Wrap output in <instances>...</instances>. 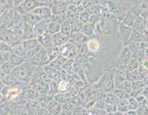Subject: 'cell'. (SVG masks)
<instances>
[{
	"instance_id": "obj_1",
	"label": "cell",
	"mask_w": 148,
	"mask_h": 115,
	"mask_svg": "<svg viewBox=\"0 0 148 115\" xmlns=\"http://www.w3.org/2000/svg\"><path fill=\"white\" fill-rule=\"evenodd\" d=\"M40 6H42V4L38 0H24L19 6H17V12L20 15L25 16Z\"/></svg>"
},
{
	"instance_id": "obj_2",
	"label": "cell",
	"mask_w": 148,
	"mask_h": 115,
	"mask_svg": "<svg viewBox=\"0 0 148 115\" xmlns=\"http://www.w3.org/2000/svg\"><path fill=\"white\" fill-rule=\"evenodd\" d=\"M131 52L128 49L127 47H125L124 49L123 50L120 57L117 60V63H116V67L118 68V69L122 72L123 70L126 71V68H127V63L131 59Z\"/></svg>"
},
{
	"instance_id": "obj_3",
	"label": "cell",
	"mask_w": 148,
	"mask_h": 115,
	"mask_svg": "<svg viewBox=\"0 0 148 115\" xmlns=\"http://www.w3.org/2000/svg\"><path fill=\"white\" fill-rule=\"evenodd\" d=\"M21 93V87L20 85H11L10 88L7 89V92L5 94V98L7 101H14L15 99L18 98Z\"/></svg>"
},
{
	"instance_id": "obj_4",
	"label": "cell",
	"mask_w": 148,
	"mask_h": 115,
	"mask_svg": "<svg viewBox=\"0 0 148 115\" xmlns=\"http://www.w3.org/2000/svg\"><path fill=\"white\" fill-rule=\"evenodd\" d=\"M32 13L40 16L43 20L44 19H51V16H52V12H51V9L45 5H42V6H40L36 9H34L32 11Z\"/></svg>"
},
{
	"instance_id": "obj_5",
	"label": "cell",
	"mask_w": 148,
	"mask_h": 115,
	"mask_svg": "<svg viewBox=\"0 0 148 115\" xmlns=\"http://www.w3.org/2000/svg\"><path fill=\"white\" fill-rule=\"evenodd\" d=\"M46 108L47 110L50 112V114L51 115H58L61 113V109H62V106L61 104L53 99H51L49 101V102L46 104Z\"/></svg>"
},
{
	"instance_id": "obj_6",
	"label": "cell",
	"mask_w": 148,
	"mask_h": 115,
	"mask_svg": "<svg viewBox=\"0 0 148 115\" xmlns=\"http://www.w3.org/2000/svg\"><path fill=\"white\" fill-rule=\"evenodd\" d=\"M66 4L63 3L62 1H57V0H53L51 3H49V8L51 9L52 15H56V14H59L61 12H64L66 9Z\"/></svg>"
},
{
	"instance_id": "obj_7",
	"label": "cell",
	"mask_w": 148,
	"mask_h": 115,
	"mask_svg": "<svg viewBox=\"0 0 148 115\" xmlns=\"http://www.w3.org/2000/svg\"><path fill=\"white\" fill-rule=\"evenodd\" d=\"M28 72L29 70L27 68V67L24 65H21L12 69V75L16 78H25L27 76Z\"/></svg>"
},
{
	"instance_id": "obj_8",
	"label": "cell",
	"mask_w": 148,
	"mask_h": 115,
	"mask_svg": "<svg viewBox=\"0 0 148 115\" xmlns=\"http://www.w3.org/2000/svg\"><path fill=\"white\" fill-rule=\"evenodd\" d=\"M147 19H145L144 17L142 16H139L138 18L135 19L134 25H133V27H134V30L137 31V32H143L144 30H146V27H147Z\"/></svg>"
},
{
	"instance_id": "obj_9",
	"label": "cell",
	"mask_w": 148,
	"mask_h": 115,
	"mask_svg": "<svg viewBox=\"0 0 148 115\" xmlns=\"http://www.w3.org/2000/svg\"><path fill=\"white\" fill-rule=\"evenodd\" d=\"M38 39H39L40 43L43 46H45V48H47V49L53 47L52 39H51V35H50L48 32H45V33H44V34L39 35Z\"/></svg>"
},
{
	"instance_id": "obj_10",
	"label": "cell",
	"mask_w": 148,
	"mask_h": 115,
	"mask_svg": "<svg viewBox=\"0 0 148 115\" xmlns=\"http://www.w3.org/2000/svg\"><path fill=\"white\" fill-rule=\"evenodd\" d=\"M52 39V43H53V45L59 46L64 45V43L67 42L68 40V36L64 34L63 32H58L54 35H52L51 37Z\"/></svg>"
},
{
	"instance_id": "obj_11",
	"label": "cell",
	"mask_w": 148,
	"mask_h": 115,
	"mask_svg": "<svg viewBox=\"0 0 148 115\" xmlns=\"http://www.w3.org/2000/svg\"><path fill=\"white\" fill-rule=\"evenodd\" d=\"M41 20H43V19L40 16L36 15V14H34L32 12H29V13L25 15V21H26V22L27 23V24H29V25H31L32 26H34L37 23L40 22Z\"/></svg>"
},
{
	"instance_id": "obj_12",
	"label": "cell",
	"mask_w": 148,
	"mask_h": 115,
	"mask_svg": "<svg viewBox=\"0 0 148 115\" xmlns=\"http://www.w3.org/2000/svg\"><path fill=\"white\" fill-rule=\"evenodd\" d=\"M115 86V83H114V75L112 73L109 74L105 79V83H104V89L106 91H110V90H112Z\"/></svg>"
},
{
	"instance_id": "obj_13",
	"label": "cell",
	"mask_w": 148,
	"mask_h": 115,
	"mask_svg": "<svg viewBox=\"0 0 148 115\" xmlns=\"http://www.w3.org/2000/svg\"><path fill=\"white\" fill-rule=\"evenodd\" d=\"M139 66H140V61L137 58L131 56V59H130V61L127 63L125 72H132V71L137 70V69L139 68Z\"/></svg>"
},
{
	"instance_id": "obj_14",
	"label": "cell",
	"mask_w": 148,
	"mask_h": 115,
	"mask_svg": "<svg viewBox=\"0 0 148 115\" xmlns=\"http://www.w3.org/2000/svg\"><path fill=\"white\" fill-rule=\"evenodd\" d=\"M38 45V41L36 39H27L25 40L23 43H22V48L24 50H26L27 52L34 49Z\"/></svg>"
},
{
	"instance_id": "obj_15",
	"label": "cell",
	"mask_w": 148,
	"mask_h": 115,
	"mask_svg": "<svg viewBox=\"0 0 148 115\" xmlns=\"http://www.w3.org/2000/svg\"><path fill=\"white\" fill-rule=\"evenodd\" d=\"M61 29V26L60 24L57 22H51L48 25V27H47V32L50 34V35H54L58 32H59Z\"/></svg>"
},
{
	"instance_id": "obj_16",
	"label": "cell",
	"mask_w": 148,
	"mask_h": 115,
	"mask_svg": "<svg viewBox=\"0 0 148 115\" xmlns=\"http://www.w3.org/2000/svg\"><path fill=\"white\" fill-rule=\"evenodd\" d=\"M129 42H135V43H141V42H143L142 33L133 29L132 32H131V34L129 36Z\"/></svg>"
},
{
	"instance_id": "obj_17",
	"label": "cell",
	"mask_w": 148,
	"mask_h": 115,
	"mask_svg": "<svg viewBox=\"0 0 148 115\" xmlns=\"http://www.w3.org/2000/svg\"><path fill=\"white\" fill-rule=\"evenodd\" d=\"M117 111L122 113V114H125L127 112L128 109V99H124V100H119L117 104Z\"/></svg>"
},
{
	"instance_id": "obj_18",
	"label": "cell",
	"mask_w": 148,
	"mask_h": 115,
	"mask_svg": "<svg viewBox=\"0 0 148 115\" xmlns=\"http://www.w3.org/2000/svg\"><path fill=\"white\" fill-rule=\"evenodd\" d=\"M125 77L126 78L130 80L131 82H134V81H137V80H142L141 79V77L139 73V71L138 69L137 70H134V71H132V72H125Z\"/></svg>"
},
{
	"instance_id": "obj_19",
	"label": "cell",
	"mask_w": 148,
	"mask_h": 115,
	"mask_svg": "<svg viewBox=\"0 0 148 115\" xmlns=\"http://www.w3.org/2000/svg\"><path fill=\"white\" fill-rule=\"evenodd\" d=\"M102 100H104V101L106 102V104H116V105L117 104V102L119 101L113 93L105 94V95H104Z\"/></svg>"
},
{
	"instance_id": "obj_20",
	"label": "cell",
	"mask_w": 148,
	"mask_h": 115,
	"mask_svg": "<svg viewBox=\"0 0 148 115\" xmlns=\"http://www.w3.org/2000/svg\"><path fill=\"white\" fill-rule=\"evenodd\" d=\"M113 94L116 96L118 100H124V99H128L130 97V95L126 91L121 90V89H116L114 90Z\"/></svg>"
},
{
	"instance_id": "obj_21",
	"label": "cell",
	"mask_w": 148,
	"mask_h": 115,
	"mask_svg": "<svg viewBox=\"0 0 148 115\" xmlns=\"http://www.w3.org/2000/svg\"><path fill=\"white\" fill-rule=\"evenodd\" d=\"M10 113V106L8 101L0 102V115H8Z\"/></svg>"
},
{
	"instance_id": "obj_22",
	"label": "cell",
	"mask_w": 148,
	"mask_h": 115,
	"mask_svg": "<svg viewBox=\"0 0 148 115\" xmlns=\"http://www.w3.org/2000/svg\"><path fill=\"white\" fill-rule=\"evenodd\" d=\"M86 45H87L88 49L92 52H97L99 49V44L95 39H90L86 43Z\"/></svg>"
},
{
	"instance_id": "obj_23",
	"label": "cell",
	"mask_w": 148,
	"mask_h": 115,
	"mask_svg": "<svg viewBox=\"0 0 148 115\" xmlns=\"http://www.w3.org/2000/svg\"><path fill=\"white\" fill-rule=\"evenodd\" d=\"M120 89L123 90V91H126L130 95L131 92H132V82L126 78L124 80V82L123 83V85H121Z\"/></svg>"
},
{
	"instance_id": "obj_24",
	"label": "cell",
	"mask_w": 148,
	"mask_h": 115,
	"mask_svg": "<svg viewBox=\"0 0 148 115\" xmlns=\"http://www.w3.org/2000/svg\"><path fill=\"white\" fill-rule=\"evenodd\" d=\"M139 107V103L136 98L130 96L128 98V109L129 110H136Z\"/></svg>"
},
{
	"instance_id": "obj_25",
	"label": "cell",
	"mask_w": 148,
	"mask_h": 115,
	"mask_svg": "<svg viewBox=\"0 0 148 115\" xmlns=\"http://www.w3.org/2000/svg\"><path fill=\"white\" fill-rule=\"evenodd\" d=\"M55 16H53V17H55V18H51V22H57L58 23V24H61V23H63L64 20V12H62V13H59V14H56V15H54Z\"/></svg>"
},
{
	"instance_id": "obj_26",
	"label": "cell",
	"mask_w": 148,
	"mask_h": 115,
	"mask_svg": "<svg viewBox=\"0 0 148 115\" xmlns=\"http://www.w3.org/2000/svg\"><path fill=\"white\" fill-rule=\"evenodd\" d=\"M105 110L107 114H114L117 111V107L116 104H106Z\"/></svg>"
},
{
	"instance_id": "obj_27",
	"label": "cell",
	"mask_w": 148,
	"mask_h": 115,
	"mask_svg": "<svg viewBox=\"0 0 148 115\" xmlns=\"http://www.w3.org/2000/svg\"><path fill=\"white\" fill-rule=\"evenodd\" d=\"M58 91H59L58 90V85H57V84L55 82H51V85H50V90L48 91V94L53 95H56Z\"/></svg>"
},
{
	"instance_id": "obj_28",
	"label": "cell",
	"mask_w": 148,
	"mask_h": 115,
	"mask_svg": "<svg viewBox=\"0 0 148 115\" xmlns=\"http://www.w3.org/2000/svg\"><path fill=\"white\" fill-rule=\"evenodd\" d=\"M135 111L137 113V115H148V108L142 106H139Z\"/></svg>"
},
{
	"instance_id": "obj_29",
	"label": "cell",
	"mask_w": 148,
	"mask_h": 115,
	"mask_svg": "<svg viewBox=\"0 0 148 115\" xmlns=\"http://www.w3.org/2000/svg\"><path fill=\"white\" fill-rule=\"evenodd\" d=\"M67 85H68L67 82H65L64 80H61L59 82V85H58V90H59V91H65L67 90Z\"/></svg>"
},
{
	"instance_id": "obj_30",
	"label": "cell",
	"mask_w": 148,
	"mask_h": 115,
	"mask_svg": "<svg viewBox=\"0 0 148 115\" xmlns=\"http://www.w3.org/2000/svg\"><path fill=\"white\" fill-rule=\"evenodd\" d=\"M140 65L148 71V57H145L140 61Z\"/></svg>"
},
{
	"instance_id": "obj_31",
	"label": "cell",
	"mask_w": 148,
	"mask_h": 115,
	"mask_svg": "<svg viewBox=\"0 0 148 115\" xmlns=\"http://www.w3.org/2000/svg\"><path fill=\"white\" fill-rule=\"evenodd\" d=\"M142 37H143V42L146 43V44H148V31L147 29L143 31Z\"/></svg>"
},
{
	"instance_id": "obj_32",
	"label": "cell",
	"mask_w": 148,
	"mask_h": 115,
	"mask_svg": "<svg viewBox=\"0 0 148 115\" xmlns=\"http://www.w3.org/2000/svg\"><path fill=\"white\" fill-rule=\"evenodd\" d=\"M42 5H47V4H49V3H51L53 0H38Z\"/></svg>"
},
{
	"instance_id": "obj_33",
	"label": "cell",
	"mask_w": 148,
	"mask_h": 115,
	"mask_svg": "<svg viewBox=\"0 0 148 115\" xmlns=\"http://www.w3.org/2000/svg\"><path fill=\"white\" fill-rule=\"evenodd\" d=\"M123 115H137V113L135 110H128L125 114H123Z\"/></svg>"
},
{
	"instance_id": "obj_34",
	"label": "cell",
	"mask_w": 148,
	"mask_h": 115,
	"mask_svg": "<svg viewBox=\"0 0 148 115\" xmlns=\"http://www.w3.org/2000/svg\"><path fill=\"white\" fill-rule=\"evenodd\" d=\"M24 0H13V4L15 5V6H19L20 4H21V3L23 2Z\"/></svg>"
},
{
	"instance_id": "obj_35",
	"label": "cell",
	"mask_w": 148,
	"mask_h": 115,
	"mask_svg": "<svg viewBox=\"0 0 148 115\" xmlns=\"http://www.w3.org/2000/svg\"><path fill=\"white\" fill-rule=\"evenodd\" d=\"M141 16H142V17H144L145 19L148 20V9H146L145 11H143V12L141 13Z\"/></svg>"
},
{
	"instance_id": "obj_36",
	"label": "cell",
	"mask_w": 148,
	"mask_h": 115,
	"mask_svg": "<svg viewBox=\"0 0 148 115\" xmlns=\"http://www.w3.org/2000/svg\"><path fill=\"white\" fill-rule=\"evenodd\" d=\"M142 81H143V83L145 84L146 86H148V73L142 78Z\"/></svg>"
},
{
	"instance_id": "obj_37",
	"label": "cell",
	"mask_w": 148,
	"mask_h": 115,
	"mask_svg": "<svg viewBox=\"0 0 148 115\" xmlns=\"http://www.w3.org/2000/svg\"><path fill=\"white\" fill-rule=\"evenodd\" d=\"M143 95L147 98V100L148 101V86H146V88L143 91Z\"/></svg>"
},
{
	"instance_id": "obj_38",
	"label": "cell",
	"mask_w": 148,
	"mask_h": 115,
	"mask_svg": "<svg viewBox=\"0 0 148 115\" xmlns=\"http://www.w3.org/2000/svg\"><path fill=\"white\" fill-rule=\"evenodd\" d=\"M145 56L148 57V44H147L146 49H145Z\"/></svg>"
},
{
	"instance_id": "obj_39",
	"label": "cell",
	"mask_w": 148,
	"mask_h": 115,
	"mask_svg": "<svg viewBox=\"0 0 148 115\" xmlns=\"http://www.w3.org/2000/svg\"><path fill=\"white\" fill-rule=\"evenodd\" d=\"M146 29H147V30L148 31V22H147V27H146Z\"/></svg>"
},
{
	"instance_id": "obj_40",
	"label": "cell",
	"mask_w": 148,
	"mask_h": 115,
	"mask_svg": "<svg viewBox=\"0 0 148 115\" xmlns=\"http://www.w3.org/2000/svg\"><path fill=\"white\" fill-rule=\"evenodd\" d=\"M57 1H65V0H57Z\"/></svg>"
}]
</instances>
